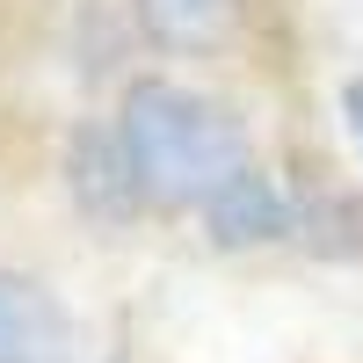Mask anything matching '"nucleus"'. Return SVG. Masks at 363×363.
Segmentation results:
<instances>
[{"mask_svg":"<svg viewBox=\"0 0 363 363\" xmlns=\"http://www.w3.org/2000/svg\"><path fill=\"white\" fill-rule=\"evenodd\" d=\"M349 109H356V138H363V87H356V95H349Z\"/></svg>","mask_w":363,"mask_h":363,"instance_id":"5","label":"nucleus"},{"mask_svg":"<svg viewBox=\"0 0 363 363\" xmlns=\"http://www.w3.org/2000/svg\"><path fill=\"white\" fill-rule=\"evenodd\" d=\"M131 8H138V29L167 51H211L240 22V0H131Z\"/></svg>","mask_w":363,"mask_h":363,"instance_id":"4","label":"nucleus"},{"mask_svg":"<svg viewBox=\"0 0 363 363\" xmlns=\"http://www.w3.org/2000/svg\"><path fill=\"white\" fill-rule=\"evenodd\" d=\"M116 153H124L131 196L153 211H203L233 174H247V131L218 102L174 80H138L116 116Z\"/></svg>","mask_w":363,"mask_h":363,"instance_id":"1","label":"nucleus"},{"mask_svg":"<svg viewBox=\"0 0 363 363\" xmlns=\"http://www.w3.org/2000/svg\"><path fill=\"white\" fill-rule=\"evenodd\" d=\"M203 225H211L218 247H255V240H284L291 233V203H284V189L262 167H247L203 203Z\"/></svg>","mask_w":363,"mask_h":363,"instance_id":"3","label":"nucleus"},{"mask_svg":"<svg viewBox=\"0 0 363 363\" xmlns=\"http://www.w3.org/2000/svg\"><path fill=\"white\" fill-rule=\"evenodd\" d=\"M0 363H73V313L22 269H0Z\"/></svg>","mask_w":363,"mask_h":363,"instance_id":"2","label":"nucleus"}]
</instances>
